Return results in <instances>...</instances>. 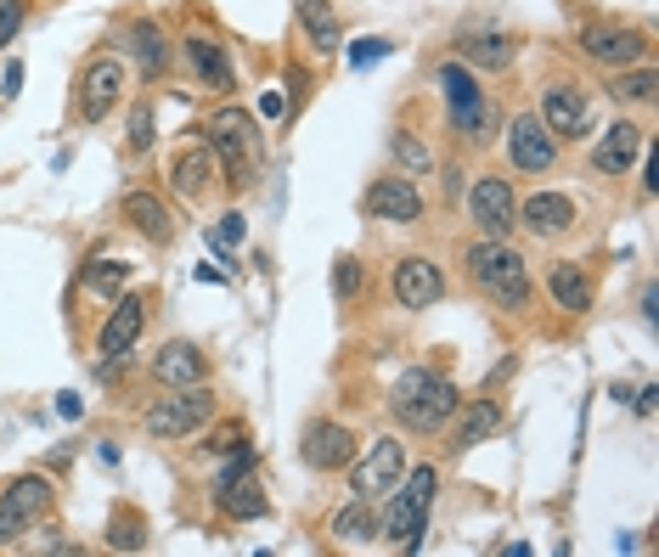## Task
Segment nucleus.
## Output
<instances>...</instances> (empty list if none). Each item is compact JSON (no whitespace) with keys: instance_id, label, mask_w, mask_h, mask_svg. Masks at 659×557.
I'll use <instances>...</instances> for the list:
<instances>
[{"instance_id":"obj_1","label":"nucleus","mask_w":659,"mask_h":557,"mask_svg":"<svg viewBox=\"0 0 659 557\" xmlns=\"http://www.w3.org/2000/svg\"><path fill=\"white\" fill-rule=\"evenodd\" d=\"M468 276H474V288L485 299H496L502 310H530V299H536L525 254H513L502 237H485L468 248Z\"/></svg>"},{"instance_id":"obj_2","label":"nucleus","mask_w":659,"mask_h":557,"mask_svg":"<svg viewBox=\"0 0 659 557\" xmlns=\"http://www.w3.org/2000/svg\"><path fill=\"white\" fill-rule=\"evenodd\" d=\"M209 153H215V164L226 169V180L238 186V192H249L254 186V175H260V164H265V142H260V124L243 113V108H226V113H215L209 119Z\"/></svg>"},{"instance_id":"obj_3","label":"nucleus","mask_w":659,"mask_h":557,"mask_svg":"<svg viewBox=\"0 0 659 557\" xmlns=\"http://www.w3.org/2000/svg\"><path fill=\"white\" fill-rule=\"evenodd\" d=\"M435 484L440 474L435 468H411L389 495H384V519H378V535L400 552H417L422 546V524H429V506H435Z\"/></svg>"},{"instance_id":"obj_4","label":"nucleus","mask_w":659,"mask_h":557,"mask_svg":"<svg viewBox=\"0 0 659 557\" xmlns=\"http://www.w3.org/2000/svg\"><path fill=\"white\" fill-rule=\"evenodd\" d=\"M389 405H395V416L411 434H435L440 423H451V416H457L462 400H457V383L435 378V371H400Z\"/></svg>"},{"instance_id":"obj_5","label":"nucleus","mask_w":659,"mask_h":557,"mask_svg":"<svg viewBox=\"0 0 659 557\" xmlns=\"http://www.w3.org/2000/svg\"><path fill=\"white\" fill-rule=\"evenodd\" d=\"M209 416H215V394H209L204 383H186L180 394L153 400L141 423H147V434H153V439H186L193 428H204Z\"/></svg>"},{"instance_id":"obj_6","label":"nucleus","mask_w":659,"mask_h":557,"mask_svg":"<svg viewBox=\"0 0 659 557\" xmlns=\"http://www.w3.org/2000/svg\"><path fill=\"white\" fill-rule=\"evenodd\" d=\"M400 479H406V445L395 434L389 439H372V450L355 461V474H350V484H355L361 501H384Z\"/></svg>"},{"instance_id":"obj_7","label":"nucleus","mask_w":659,"mask_h":557,"mask_svg":"<svg viewBox=\"0 0 659 557\" xmlns=\"http://www.w3.org/2000/svg\"><path fill=\"white\" fill-rule=\"evenodd\" d=\"M45 513H52V484H45L40 474L18 479L7 495H0V546L23 541V535H29V524H34V519H45Z\"/></svg>"},{"instance_id":"obj_8","label":"nucleus","mask_w":659,"mask_h":557,"mask_svg":"<svg viewBox=\"0 0 659 557\" xmlns=\"http://www.w3.org/2000/svg\"><path fill=\"white\" fill-rule=\"evenodd\" d=\"M119 97H124V63L119 57H97L85 68V79H79V119L102 124L119 108Z\"/></svg>"},{"instance_id":"obj_9","label":"nucleus","mask_w":659,"mask_h":557,"mask_svg":"<svg viewBox=\"0 0 659 557\" xmlns=\"http://www.w3.org/2000/svg\"><path fill=\"white\" fill-rule=\"evenodd\" d=\"M507 153H513V169H525V175H541L552 169L558 147H552V130L536 119V113H519L507 124Z\"/></svg>"},{"instance_id":"obj_10","label":"nucleus","mask_w":659,"mask_h":557,"mask_svg":"<svg viewBox=\"0 0 659 557\" xmlns=\"http://www.w3.org/2000/svg\"><path fill=\"white\" fill-rule=\"evenodd\" d=\"M299 456H305V468H316V474H339V468H350V456H355V434L344 423H310L305 439H299Z\"/></svg>"},{"instance_id":"obj_11","label":"nucleus","mask_w":659,"mask_h":557,"mask_svg":"<svg viewBox=\"0 0 659 557\" xmlns=\"http://www.w3.org/2000/svg\"><path fill=\"white\" fill-rule=\"evenodd\" d=\"M366 214L389 220V225H411L422 214V198H417V186L406 175H384V180L366 186Z\"/></svg>"},{"instance_id":"obj_12","label":"nucleus","mask_w":659,"mask_h":557,"mask_svg":"<svg viewBox=\"0 0 659 557\" xmlns=\"http://www.w3.org/2000/svg\"><path fill=\"white\" fill-rule=\"evenodd\" d=\"M581 52H586L592 63H608V68H626V63H637V57L648 52V40H642L637 29H615V23H592V29H581Z\"/></svg>"},{"instance_id":"obj_13","label":"nucleus","mask_w":659,"mask_h":557,"mask_svg":"<svg viewBox=\"0 0 659 557\" xmlns=\"http://www.w3.org/2000/svg\"><path fill=\"white\" fill-rule=\"evenodd\" d=\"M468 214H474V225L485 231V237H502V231L513 225V214H519V203H513L507 180L485 175V180H474V192H468Z\"/></svg>"},{"instance_id":"obj_14","label":"nucleus","mask_w":659,"mask_h":557,"mask_svg":"<svg viewBox=\"0 0 659 557\" xmlns=\"http://www.w3.org/2000/svg\"><path fill=\"white\" fill-rule=\"evenodd\" d=\"M440 293H446V276H440V265L417 259V254L395 265V304H400V310H429Z\"/></svg>"},{"instance_id":"obj_15","label":"nucleus","mask_w":659,"mask_h":557,"mask_svg":"<svg viewBox=\"0 0 659 557\" xmlns=\"http://www.w3.org/2000/svg\"><path fill=\"white\" fill-rule=\"evenodd\" d=\"M541 124L552 130V135H586L592 130V108H586V97L575 85H547V97H541Z\"/></svg>"},{"instance_id":"obj_16","label":"nucleus","mask_w":659,"mask_h":557,"mask_svg":"<svg viewBox=\"0 0 659 557\" xmlns=\"http://www.w3.org/2000/svg\"><path fill=\"white\" fill-rule=\"evenodd\" d=\"M141 327H147V299L119 293V304H113V315H108V327H102V355H108V360L130 355V344L141 338Z\"/></svg>"},{"instance_id":"obj_17","label":"nucleus","mask_w":659,"mask_h":557,"mask_svg":"<svg viewBox=\"0 0 659 557\" xmlns=\"http://www.w3.org/2000/svg\"><path fill=\"white\" fill-rule=\"evenodd\" d=\"M153 378L164 383V389H186V383H204L209 378V360L193 349V344H164L158 355H153Z\"/></svg>"},{"instance_id":"obj_18","label":"nucleus","mask_w":659,"mask_h":557,"mask_svg":"<svg viewBox=\"0 0 659 557\" xmlns=\"http://www.w3.org/2000/svg\"><path fill=\"white\" fill-rule=\"evenodd\" d=\"M513 220H519V225H530L536 237H563V231L575 225V203L563 198V192H536V198H530L519 214H513Z\"/></svg>"},{"instance_id":"obj_19","label":"nucleus","mask_w":659,"mask_h":557,"mask_svg":"<svg viewBox=\"0 0 659 557\" xmlns=\"http://www.w3.org/2000/svg\"><path fill=\"white\" fill-rule=\"evenodd\" d=\"M637 153H642V130H637L631 119H620V124H608V130H603V142H597L592 164H597L603 175H626Z\"/></svg>"},{"instance_id":"obj_20","label":"nucleus","mask_w":659,"mask_h":557,"mask_svg":"<svg viewBox=\"0 0 659 557\" xmlns=\"http://www.w3.org/2000/svg\"><path fill=\"white\" fill-rule=\"evenodd\" d=\"M215 495H220V513H226V519H238V524H254V519H265V513H271V501H265V490H260L254 468H249L243 479H231L226 490H215Z\"/></svg>"},{"instance_id":"obj_21","label":"nucleus","mask_w":659,"mask_h":557,"mask_svg":"<svg viewBox=\"0 0 659 557\" xmlns=\"http://www.w3.org/2000/svg\"><path fill=\"white\" fill-rule=\"evenodd\" d=\"M124 220H130L147 243H169V237H175V220H169V209H164L153 192H130V198H124Z\"/></svg>"},{"instance_id":"obj_22","label":"nucleus","mask_w":659,"mask_h":557,"mask_svg":"<svg viewBox=\"0 0 659 557\" xmlns=\"http://www.w3.org/2000/svg\"><path fill=\"white\" fill-rule=\"evenodd\" d=\"M451 119H457V130L468 135V142H474V147H485V142H496V124H502V113H496V102L485 97V90H480V97L474 102H462V108H451Z\"/></svg>"},{"instance_id":"obj_23","label":"nucleus","mask_w":659,"mask_h":557,"mask_svg":"<svg viewBox=\"0 0 659 557\" xmlns=\"http://www.w3.org/2000/svg\"><path fill=\"white\" fill-rule=\"evenodd\" d=\"M186 57H193V68H198V79L204 85H215V90H231V63H226V52L209 40V34H193L186 40Z\"/></svg>"},{"instance_id":"obj_24","label":"nucleus","mask_w":659,"mask_h":557,"mask_svg":"<svg viewBox=\"0 0 659 557\" xmlns=\"http://www.w3.org/2000/svg\"><path fill=\"white\" fill-rule=\"evenodd\" d=\"M502 423V411H496V400H468V411H462V423H457V434H451V450H474L491 428Z\"/></svg>"},{"instance_id":"obj_25","label":"nucleus","mask_w":659,"mask_h":557,"mask_svg":"<svg viewBox=\"0 0 659 557\" xmlns=\"http://www.w3.org/2000/svg\"><path fill=\"white\" fill-rule=\"evenodd\" d=\"M299 23H305V34L316 40V52H339V18H333V7L327 0H299Z\"/></svg>"},{"instance_id":"obj_26","label":"nucleus","mask_w":659,"mask_h":557,"mask_svg":"<svg viewBox=\"0 0 659 557\" xmlns=\"http://www.w3.org/2000/svg\"><path fill=\"white\" fill-rule=\"evenodd\" d=\"M130 45H135V57H141V74H147V79H164V68H169V45H164L158 23H135Z\"/></svg>"},{"instance_id":"obj_27","label":"nucleus","mask_w":659,"mask_h":557,"mask_svg":"<svg viewBox=\"0 0 659 557\" xmlns=\"http://www.w3.org/2000/svg\"><path fill=\"white\" fill-rule=\"evenodd\" d=\"M462 57L474 63V68L502 74V68L513 63V40H502V34H468V40H462Z\"/></svg>"},{"instance_id":"obj_28","label":"nucleus","mask_w":659,"mask_h":557,"mask_svg":"<svg viewBox=\"0 0 659 557\" xmlns=\"http://www.w3.org/2000/svg\"><path fill=\"white\" fill-rule=\"evenodd\" d=\"M552 299H558V310H592V282L575 270V265H552Z\"/></svg>"},{"instance_id":"obj_29","label":"nucleus","mask_w":659,"mask_h":557,"mask_svg":"<svg viewBox=\"0 0 659 557\" xmlns=\"http://www.w3.org/2000/svg\"><path fill=\"white\" fill-rule=\"evenodd\" d=\"M130 270L124 259H97V265H85V293H97V299H119L124 282H130Z\"/></svg>"},{"instance_id":"obj_30","label":"nucleus","mask_w":659,"mask_h":557,"mask_svg":"<svg viewBox=\"0 0 659 557\" xmlns=\"http://www.w3.org/2000/svg\"><path fill=\"white\" fill-rule=\"evenodd\" d=\"M333 535L344 541V546H361V541H372V535H378V519H372V501H350L344 506V513L333 519Z\"/></svg>"},{"instance_id":"obj_31","label":"nucleus","mask_w":659,"mask_h":557,"mask_svg":"<svg viewBox=\"0 0 659 557\" xmlns=\"http://www.w3.org/2000/svg\"><path fill=\"white\" fill-rule=\"evenodd\" d=\"M209 175H215V153H186V158L175 164V192H180V198H204Z\"/></svg>"},{"instance_id":"obj_32","label":"nucleus","mask_w":659,"mask_h":557,"mask_svg":"<svg viewBox=\"0 0 659 557\" xmlns=\"http://www.w3.org/2000/svg\"><path fill=\"white\" fill-rule=\"evenodd\" d=\"M653 85H659V74H653V68H631V74L620 68L608 90H615V102H653Z\"/></svg>"},{"instance_id":"obj_33","label":"nucleus","mask_w":659,"mask_h":557,"mask_svg":"<svg viewBox=\"0 0 659 557\" xmlns=\"http://www.w3.org/2000/svg\"><path fill=\"white\" fill-rule=\"evenodd\" d=\"M440 85H446V102H451V108H462V102H474V97H480L474 74H468L462 63H446V68H440Z\"/></svg>"},{"instance_id":"obj_34","label":"nucleus","mask_w":659,"mask_h":557,"mask_svg":"<svg viewBox=\"0 0 659 557\" xmlns=\"http://www.w3.org/2000/svg\"><path fill=\"white\" fill-rule=\"evenodd\" d=\"M147 147H153V108L135 102L130 108V153H147Z\"/></svg>"},{"instance_id":"obj_35","label":"nucleus","mask_w":659,"mask_h":557,"mask_svg":"<svg viewBox=\"0 0 659 557\" xmlns=\"http://www.w3.org/2000/svg\"><path fill=\"white\" fill-rule=\"evenodd\" d=\"M389 52H395V40H361V45H350V68H372Z\"/></svg>"},{"instance_id":"obj_36","label":"nucleus","mask_w":659,"mask_h":557,"mask_svg":"<svg viewBox=\"0 0 659 557\" xmlns=\"http://www.w3.org/2000/svg\"><path fill=\"white\" fill-rule=\"evenodd\" d=\"M231 243H243V214H226V220H220V237L209 231V248H215L220 259H226V248H231Z\"/></svg>"},{"instance_id":"obj_37","label":"nucleus","mask_w":659,"mask_h":557,"mask_svg":"<svg viewBox=\"0 0 659 557\" xmlns=\"http://www.w3.org/2000/svg\"><path fill=\"white\" fill-rule=\"evenodd\" d=\"M355 288H361V265H355V259H339V265H333V293L350 299Z\"/></svg>"},{"instance_id":"obj_38","label":"nucleus","mask_w":659,"mask_h":557,"mask_svg":"<svg viewBox=\"0 0 659 557\" xmlns=\"http://www.w3.org/2000/svg\"><path fill=\"white\" fill-rule=\"evenodd\" d=\"M119 552H141V524L135 519H113V535H108Z\"/></svg>"},{"instance_id":"obj_39","label":"nucleus","mask_w":659,"mask_h":557,"mask_svg":"<svg viewBox=\"0 0 659 557\" xmlns=\"http://www.w3.org/2000/svg\"><path fill=\"white\" fill-rule=\"evenodd\" d=\"M395 153H400V164H406V169H429V153H422V147L411 142V135H395Z\"/></svg>"},{"instance_id":"obj_40","label":"nucleus","mask_w":659,"mask_h":557,"mask_svg":"<svg viewBox=\"0 0 659 557\" xmlns=\"http://www.w3.org/2000/svg\"><path fill=\"white\" fill-rule=\"evenodd\" d=\"M238 445H243V428H220V434H209V439H204V450H209V456H226V450H238Z\"/></svg>"},{"instance_id":"obj_41","label":"nucleus","mask_w":659,"mask_h":557,"mask_svg":"<svg viewBox=\"0 0 659 557\" xmlns=\"http://www.w3.org/2000/svg\"><path fill=\"white\" fill-rule=\"evenodd\" d=\"M18 23H23V7H18V0H0V45L18 34Z\"/></svg>"},{"instance_id":"obj_42","label":"nucleus","mask_w":659,"mask_h":557,"mask_svg":"<svg viewBox=\"0 0 659 557\" xmlns=\"http://www.w3.org/2000/svg\"><path fill=\"white\" fill-rule=\"evenodd\" d=\"M653 400H659V389H642L637 394V416H653Z\"/></svg>"},{"instance_id":"obj_43","label":"nucleus","mask_w":659,"mask_h":557,"mask_svg":"<svg viewBox=\"0 0 659 557\" xmlns=\"http://www.w3.org/2000/svg\"><path fill=\"white\" fill-rule=\"evenodd\" d=\"M57 416H79V394H57Z\"/></svg>"}]
</instances>
